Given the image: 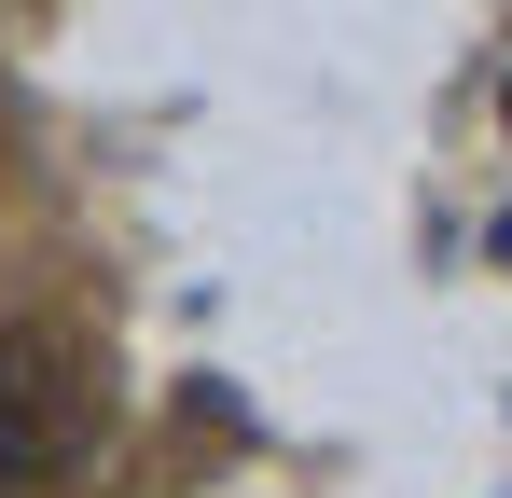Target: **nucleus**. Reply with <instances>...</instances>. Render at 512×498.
Returning a JSON list of instances; mask_svg holds the SVG:
<instances>
[{"label": "nucleus", "mask_w": 512, "mask_h": 498, "mask_svg": "<svg viewBox=\"0 0 512 498\" xmlns=\"http://www.w3.org/2000/svg\"><path fill=\"white\" fill-rule=\"evenodd\" d=\"M70 443H84V388H70V360H56V346H0V498L42 485Z\"/></svg>", "instance_id": "obj_1"}]
</instances>
